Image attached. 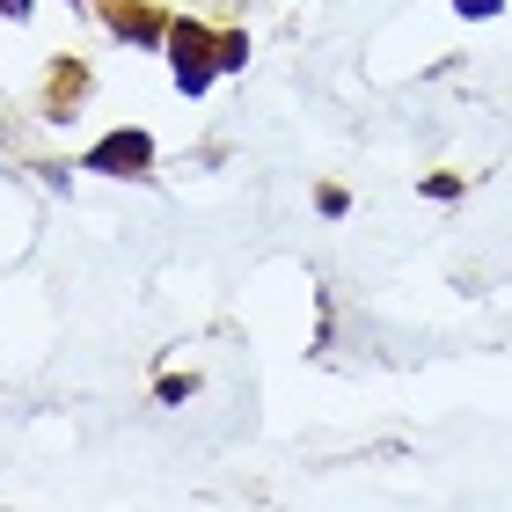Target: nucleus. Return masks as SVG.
I'll list each match as a JSON object with an SVG mask.
<instances>
[{
  "mask_svg": "<svg viewBox=\"0 0 512 512\" xmlns=\"http://www.w3.org/2000/svg\"><path fill=\"white\" fill-rule=\"evenodd\" d=\"M169 59H176V81L198 96L213 74H227V66L249 59V44H242V30H220L213 37L205 22H169Z\"/></svg>",
  "mask_w": 512,
  "mask_h": 512,
  "instance_id": "obj_1",
  "label": "nucleus"
},
{
  "mask_svg": "<svg viewBox=\"0 0 512 512\" xmlns=\"http://www.w3.org/2000/svg\"><path fill=\"white\" fill-rule=\"evenodd\" d=\"M154 161V139L147 132H110L96 154H88V169H103V176H139Z\"/></svg>",
  "mask_w": 512,
  "mask_h": 512,
  "instance_id": "obj_2",
  "label": "nucleus"
},
{
  "mask_svg": "<svg viewBox=\"0 0 512 512\" xmlns=\"http://www.w3.org/2000/svg\"><path fill=\"white\" fill-rule=\"evenodd\" d=\"M81 88H88V66H52V81H44V103H52V118H74Z\"/></svg>",
  "mask_w": 512,
  "mask_h": 512,
  "instance_id": "obj_3",
  "label": "nucleus"
},
{
  "mask_svg": "<svg viewBox=\"0 0 512 512\" xmlns=\"http://www.w3.org/2000/svg\"><path fill=\"white\" fill-rule=\"evenodd\" d=\"M498 8V0H461V15H491Z\"/></svg>",
  "mask_w": 512,
  "mask_h": 512,
  "instance_id": "obj_4",
  "label": "nucleus"
},
{
  "mask_svg": "<svg viewBox=\"0 0 512 512\" xmlns=\"http://www.w3.org/2000/svg\"><path fill=\"white\" fill-rule=\"evenodd\" d=\"M22 8H30V0H0V15H22Z\"/></svg>",
  "mask_w": 512,
  "mask_h": 512,
  "instance_id": "obj_5",
  "label": "nucleus"
}]
</instances>
